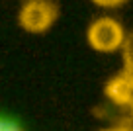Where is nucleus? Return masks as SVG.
<instances>
[{"label":"nucleus","mask_w":133,"mask_h":131,"mask_svg":"<svg viewBox=\"0 0 133 131\" xmlns=\"http://www.w3.org/2000/svg\"><path fill=\"white\" fill-rule=\"evenodd\" d=\"M59 16V8L53 0H24L18 14V24L28 33H45L51 29Z\"/></svg>","instance_id":"f257e3e1"},{"label":"nucleus","mask_w":133,"mask_h":131,"mask_svg":"<svg viewBox=\"0 0 133 131\" xmlns=\"http://www.w3.org/2000/svg\"><path fill=\"white\" fill-rule=\"evenodd\" d=\"M86 39L88 45L98 53H114L125 43V31L117 20L104 16L88 25Z\"/></svg>","instance_id":"f03ea898"},{"label":"nucleus","mask_w":133,"mask_h":131,"mask_svg":"<svg viewBox=\"0 0 133 131\" xmlns=\"http://www.w3.org/2000/svg\"><path fill=\"white\" fill-rule=\"evenodd\" d=\"M96 6H100V8H117V6H121L125 2V0H92Z\"/></svg>","instance_id":"7ed1b4c3"},{"label":"nucleus","mask_w":133,"mask_h":131,"mask_svg":"<svg viewBox=\"0 0 133 131\" xmlns=\"http://www.w3.org/2000/svg\"><path fill=\"white\" fill-rule=\"evenodd\" d=\"M0 131H22L20 125H18L16 121H12V119L8 117H2V121H0Z\"/></svg>","instance_id":"20e7f679"},{"label":"nucleus","mask_w":133,"mask_h":131,"mask_svg":"<svg viewBox=\"0 0 133 131\" xmlns=\"http://www.w3.org/2000/svg\"><path fill=\"white\" fill-rule=\"evenodd\" d=\"M100 131H133V125H129V123H121V125L108 127V129H100Z\"/></svg>","instance_id":"39448f33"}]
</instances>
